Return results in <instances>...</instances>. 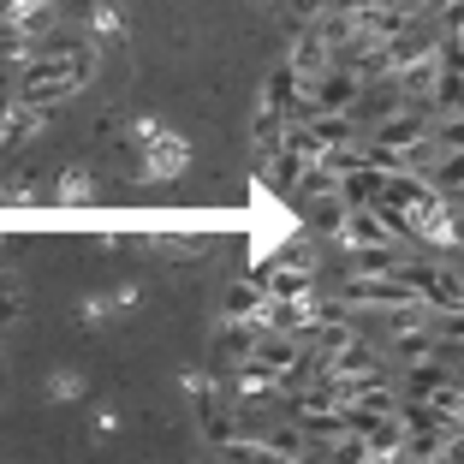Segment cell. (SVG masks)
Returning <instances> with one entry per match:
<instances>
[{
  "label": "cell",
  "instance_id": "obj_1",
  "mask_svg": "<svg viewBox=\"0 0 464 464\" xmlns=\"http://www.w3.org/2000/svg\"><path fill=\"white\" fill-rule=\"evenodd\" d=\"M90 72H96V42H54L48 54H36V60L24 66V78H18L13 102L54 113L66 96H78L83 83H90Z\"/></svg>",
  "mask_w": 464,
  "mask_h": 464
},
{
  "label": "cell",
  "instance_id": "obj_2",
  "mask_svg": "<svg viewBox=\"0 0 464 464\" xmlns=\"http://www.w3.org/2000/svg\"><path fill=\"white\" fill-rule=\"evenodd\" d=\"M440 78H447V60H440V42H429V48H417V54L393 72V90L405 102H417V108H429L435 90H440Z\"/></svg>",
  "mask_w": 464,
  "mask_h": 464
},
{
  "label": "cell",
  "instance_id": "obj_3",
  "mask_svg": "<svg viewBox=\"0 0 464 464\" xmlns=\"http://www.w3.org/2000/svg\"><path fill=\"white\" fill-rule=\"evenodd\" d=\"M340 250H375V245H399V232L387 227L382 215H375V203L369 208H345V220H340Z\"/></svg>",
  "mask_w": 464,
  "mask_h": 464
},
{
  "label": "cell",
  "instance_id": "obj_4",
  "mask_svg": "<svg viewBox=\"0 0 464 464\" xmlns=\"http://www.w3.org/2000/svg\"><path fill=\"white\" fill-rule=\"evenodd\" d=\"M405 245H375V250H345V280H387L405 268Z\"/></svg>",
  "mask_w": 464,
  "mask_h": 464
},
{
  "label": "cell",
  "instance_id": "obj_5",
  "mask_svg": "<svg viewBox=\"0 0 464 464\" xmlns=\"http://www.w3.org/2000/svg\"><path fill=\"white\" fill-rule=\"evenodd\" d=\"M304 352H310V345L298 340V334H256V345H250V357H256V363H268L274 375H292V369L304 363Z\"/></svg>",
  "mask_w": 464,
  "mask_h": 464
},
{
  "label": "cell",
  "instance_id": "obj_6",
  "mask_svg": "<svg viewBox=\"0 0 464 464\" xmlns=\"http://www.w3.org/2000/svg\"><path fill=\"white\" fill-rule=\"evenodd\" d=\"M328 66H334V48L322 42L315 24H304L298 42H292V54H286V72H292V78H315V72H328Z\"/></svg>",
  "mask_w": 464,
  "mask_h": 464
},
{
  "label": "cell",
  "instance_id": "obj_7",
  "mask_svg": "<svg viewBox=\"0 0 464 464\" xmlns=\"http://www.w3.org/2000/svg\"><path fill=\"white\" fill-rule=\"evenodd\" d=\"M298 125L315 137V143H322V150H340V143H357V137H363L352 113H304Z\"/></svg>",
  "mask_w": 464,
  "mask_h": 464
},
{
  "label": "cell",
  "instance_id": "obj_8",
  "mask_svg": "<svg viewBox=\"0 0 464 464\" xmlns=\"http://www.w3.org/2000/svg\"><path fill=\"white\" fill-rule=\"evenodd\" d=\"M423 185L435 197H459L464 191V150H435V161L423 167Z\"/></svg>",
  "mask_w": 464,
  "mask_h": 464
},
{
  "label": "cell",
  "instance_id": "obj_9",
  "mask_svg": "<svg viewBox=\"0 0 464 464\" xmlns=\"http://www.w3.org/2000/svg\"><path fill=\"white\" fill-rule=\"evenodd\" d=\"M208 232H150V250L155 256H173V262H197V256H208Z\"/></svg>",
  "mask_w": 464,
  "mask_h": 464
},
{
  "label": "cell",
  "instance_id": "obj_10",
  "mask_svg": "<svg viewBox=\"0 0 464 464\" xmlns=\"http://www.w3.org/2000/svg\"><path fill=\"white\" fill-rule=\"evenodd\" d=\"M345 197H340V185H334V191H310V208H304V215H310V227L315 232H340V220H345Z\"/></svg>",
  "mask_w": 464,
  "mask_h": 464
},
{
  "label": "cell",
  "instance_id": "obj_11",
  "mask_svg": "<svg viewBox=\"0 0 464 464\" xmlns=\"http://www.w3.org/2000/svg\"><path fill=\"white\" fill-rule=\"evenodd\" d=\"M429 113L435 120H447V113H464V72H447L435 90V102H429Z\"/></svg>",
  "mask_w": 464,
  "mask_h": 464
},
{
  "label": "cell",
  "instance_id": "obj_12",
  "mask_svg": "<svg viewBox=\"0 0 464 464\" xmlns=\"http://www.w3.org/2000/svg\"><path fill=\"white\" fill-rule=\"evenodd\" d=\"M268 268H292V274H315V245L310 238H298V245H286L280 256L268 262Z\"/></svg>",
  "mask_w": 464,
  "mask_h": 464
},
{
  "label": "cell",
  "instance_id": "obj_13",
  "mask_svg": "<svg viewBox=\"0 0 464 464\" xmlns=\"http://www.w3.org/2000/svg\"><path fill=\"white\" fill-rule=\"evenodd\" d=\"M429 137H435V150H464V113L435 120V125H429Z\"/></svg>",
  "mask_w": 464,
  "mask_h": 464
},
{
  "label": "cell",
  "instance_id": "obj_14",
  "mask_svg": "<svg viewBox=\"0 0 464 464\" xmlns=\"http://www.w3.org/2000/svg\"><path fill=\"white\" fill-rule=\"evenodd\" d=\"M83 197H90V173H83V167H72V173L60 179V191H54V203H83Z\"/></svg>",
  "mask_w": 464,
  "mask_h": 464
},
{
  "label": "cell",
  "instance_id": "obj_15",
  "mask_svg": "<svg viewBox=\"0 0 464 464\" xmlns=\"http://www.w3.org/2000/svg\"><path fill=\"white\" fill-rule=\"evenodd\" d=\"M90 30H96V42H120V13H113V6H96V13H90Z\"/></svg>",
  "mask_w": 464,
  "mask_h": 464
},
{
  "label": "cell",
  "instance_id": "obj_16",
  "mask_svg": "<svg viewBox=\"0 0 464 464\" xmlns=\"http://www.w3.org/2000/svg\"><path fill=\"white\" fill-rule=\"evenodd\" d=\"M78 393H83L78 375H54V382H48V399H78Z\"/></svg>",
  "mask_w": 464,
  "mask_h": 464
},
{
  "label": "cell",
  "instance_id": "obj_17",
  "mask_svg": "<svg viewBox=\"0 0 464 464\" xmlns=\"http://www.w3.org/2000/svg\"><path fill=\"white\" fill-rule=\"evenodd\" d=\"M108 315H113L108 298H90V304H83V322H108Z\"/></svg>",
  "mask_w": 464,
  "mask_h": 464
},
{
  "label": "cell",
  "instance_id": "obj_18",
  "mask_svg": "<svg viewBox=\"0 0 464 464\" xmlns=\"http://www.w3.org/2000/svg\"><path fill=\"white\" fill-rule=\"evenodd\" d=\"M13 322H18V298H13V292H0V328H13Z\"/></svg>",
  "mask_w": 464,
  "mask_h": 464
}]
</instances>
